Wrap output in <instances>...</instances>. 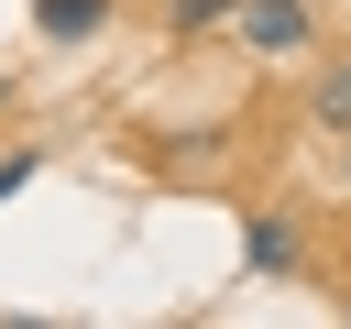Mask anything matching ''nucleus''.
Wrapping results in <instances>:
<instances>
[{
    "label": "nucleus",
    "mask_w": 351,
    "mask_h": 329,
    "mask_svg": "<svg viewBox=\"0 0 351 329\" xmlns=\"http://www.w3.org/2000/svg\"><path fill=\"white\" fill-rule=\"evenodd\" d=\"M318 121H329V132H351V66H340V77H318Z\"/></svg>",
    "instance_id": "4"
},
{
    "label": "nucleus",
    "mask_w": 351,
    "mask_h": 329,
    "mask_svg": "<svg viewBox=\"0 0 351 329\" xmlns=\"http://www.w3.org/2000/svg\"><path fill=\"white\" fill-rule=\"evenodd\" d=\"M241 263H252V274H296V230H285V219H252V230H241Z\"/></svg>",
    "instance_id": "3"
},
{
    "label": "nucleus",
    "mask_w": 351,
    "mask_h": 329,
    "mask_svg": "<svg viewBox=\"0 0 351 329\" xmlns=\"http://www.w3.org/2000/svg\"><path fill=\"white\" fill-rule=\"evenodd\" d=\"M33 22H44V44H88L110 22V0H33Z\"/></svg>",
    "instance_id": "2"
},
{
    "label": "nucleus",
    "mask_w": 351,
    "mask_h": 329,
    "mask_svg": "<svg viewBox=\"0 0 351 329\" xmlns=\"http://www.w3.org/2000/svg\"><path fill=\"white\" fill-rule=\"evenodd\" d=\"M241 44L252 55H296L307 44V0H241Z\"/></svg>",
    "instance_id": "1"
},
{
    "label": "nucleus",
    "mask_w": 351,
    "mask_h": 329,
    "mask_svg": "<svg viewBox=\"0 0 351 329\" xmlns=\"http://www.w3.org/2000/svg\"><path fill=\"white\" fill-rule=\"evenodd\" d=\"M219 11H230V0H176V33H208Z\"/></svg>",
    "instance_id": "5"
},
{
    "label": "nucleus",
    "mask_w": 351,
    "mask_h": 329,
    "mask_svg": "<svg viewBox=\"0 0 351 329\" xmlns=\"http://www.w3.org/2000/svg\"><path fill=\"white\" fill-rule=\"evenodd\" d=\"M0 110H11V77H0Z\"/></svg>",
    "instance_id": "7"
},
{
    "label": "nucleus",
    "mask_w": 351,
    "mask_h": 329,
    "mask_svg": "<svg viewBox=\"0 0 351 329\" xmlns=\"http://www.w3.org/2000/svg\"><path fill=\"white\" fill-rule=\"evenodd\" d=\"M33 186V154H0V197H22Z\"/></svg>",
    "instance_id": "6"
}]
</instances>
